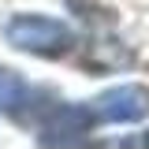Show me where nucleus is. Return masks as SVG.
<instances>
[{
    "instance_id": "5",
    "label": "nucleus",
    "mask_w": 149,
    "mask_h": 149,
    "mask_svg": "<svg viewBox=\"0 0 149 149\" xmlns=\"http://www.w3.org/2000/svg\"><path fill=\"white\" fill-rule=\"evenodd\" d=\"M142 142H146V146H149V130H146V138H142Z\"/></svg>"
},
{
    "instance_id": "4",
    "label": "nucleus",
    "mask_w": 149,
    "mask_h": 149,
    "mask_svg": "<svg viewBox=\"0 0 149 149\" xmlns=\"http://www.w3.org/2000/svg\"><path fill=\"white\" fill-rule=\"evenodd\" d=\"M22 97H26V82H22L15 71L0 67V112H11Z\"/></svg>"
},
{
    "instance_id": "1",
    "label": "nucleus",
    "mask_w": 149,
    "mask_h": 149,
    "mask_svg": "<svg viewBox=\"0 0 149 149\" xmlns=\"http://www.w3.org/2000/svg\"><path fill=\"white\" fill-rule=\"evenodd\" d=\"M4 34L15 49L34 52V56H63L74 49L71 26H63L56 19H45V15H15V19H8Z\"/></svg>"
},
{
    "instance_id": "2",
    "label": "nucleus",
    "mask_w": 149,
    "mask_h": 149,
    "mask_svg": "<svg viewBox=\"0 0 149 149\" xmlns=\"http://www.w3.org/2000/svg\"><path fill=\"white\" fill-rule=\"evenodd\" d=\"M93 116L104 119V123H134V119H146L149 116V90L138 86V82L112 86V90H104L97 97Z\"/></svg>"
},
{
    "instance_id": "3",
    "label": "nucleus",
    "mask_w": 149,
    "mask_h": 149,
    "mask_svg": "<svg viewBox=\"0 0 149 149\" xmlns=\"http://www.w3.org/2000/svg\"><path fill=\"white\" fill-rule=\"evenodd\" d=\"M97 123V116H93L86 104H60V108L49 116V123H45V134H41V142L45 146H67V142H86V134L93 130Z\"/></svg>"
}]
</instances>
